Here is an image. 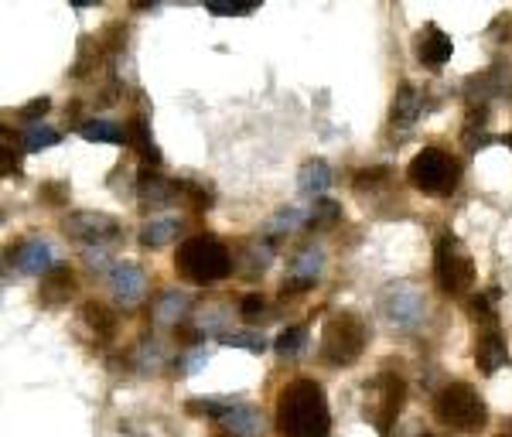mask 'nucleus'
Segmentation results:
<instances>
[{
  "label": "nucleus",
  "instance_id": "1",
  "mask_svg": "<svg viewBox=\"0 0 512 437\" xmlns=\"http://www.w3.org/2000/svg\"><path fill=\"white\" fill-rule=\"evenodd\" d=\"M277 434L280 437H328L332 434V410L325 390L315 379H291L277 393Z\"/></svg>",
  "mask_w": 512,
  "mask_h": 437
},
{
  "label": "nucleus",
  "instance_id": "2",
  "mask_svg": "<svg viewBox=\"0 0 512 437\" xmlns=\"http://www.w3.org/2000/svg\"><path fill=\"white\" fill-rule=\"evenodd\" d=\"M495 298H499V291L475 294L472 304H468V315L475 321V366L485 376H495L502 366H509V345L499 325Z\"/></svg>",
  "mask_w": 512,
  "mask_h": 437
},
{
  "label": "nucleus",
  "instance_id": "3",
  "mask_svg": "<svg viewBox=\"0 0 512 437\" xmlns=\"http://www.w3.org/2000/svg\"><path fill=\"white\" fill-rule=\"evenodd\" d=\"M369 345V325L362 321L355 311H338L325 321L321 328V342H318V359L321 366L332 369H349L362 359Z\"/></svg>",
  "mask_w": 512,
  "mask_h": 437
},
{
  "label": "nucleus",
  "instance_id": "4",
  "mask_svg": "<svg viewBox=\"0 0 512 437\" xmlns=\"http://www.w3.org/2000/svg\"><path fill=\"white\" fill-rule=\"evenodd\" d=\"M175 270L188 284H219L233 270V253L216 236H188L175 253Z\"/></svg>",
  "mask_w": 512,
  "mask_h": 437
},
{
  "label": "nucleus",
  "instance_id": "5",
  "mask_svg": "<svg viewBox=\"0 0 512 437\" xmlns=\"http://www.w3.org/2000/svg\"><path fill=\"white\" fill-rule=\"evenodd\" d=\"M434 277H437V287H441L448 298H465V294H472L478 270H475V260H472V253H468V246L454 233L437 236Z\"/></svg>",
  "mask_w": 512,
  "mask_h": 437
},
{
  "label": "nucleus",
  "instance_id": "6",
  "mask_svg": "<svg viewBox=\"0 0 512 437\" xmlns=\"http://www.w3.org/2000/svg\"><path fill=\"white\" fill-rule=\"evenodd\" d=\"M434 417L441 420L448 431L458 434H478L489 424V407L478 397L475 386L468 383H448L434 397Z\"/></svg>",
  "mask_w": 512,
  "mask_h": 437
},
{
  "label": "nucleus",
  "instance_id": "7",
  "mask_svg": "<svg viewBox=\"0 0 512 437\" xmlns=\"http://www.w3.org/2000/svg\"><path fill=\"white\" fill-rule=\"evenodd\" d=\"M407 178L417 192L431 195V199H444V195H451L454 188H458L461 164L458 158H451L448 151H441V147H424V151L414 154V161H410Z\"/></svg>",
  "mask_w": 512,
  "mask_h": 437
},
{
  "label": "nucleus",
  "instance_id": "8",
  "mask_svg": "<svg viewBox=\"0 0 512 437\" xmlns=\"http://www.w3.org/2000/svg\"><path fill=\"white\" fill-rule=\"evenodd\" d=\"M403 397H407L403 376L393 373V369H383V373H376L366 383V407H362V414H366V420L379 434H390L396 424V414H400V407H403Z\"/></svg>",
  "mask_w": 512,
  "mask_h": 437
},
{
  "label": "nucleus",
  "instance_id": "9",
  "mask_svg": "<svg viewBox=\"0 0 512 437\" xmlns=\"http://www.w3.org/2000/svg\"><path fill=\"white\" fill-rule=\"evenodd\" d=\"M65 236L76 239L82 246H110V243H120L123 239V226L113 216H106V212H72L69 219H65Z\"/></svg>",
  "mask_w": 512,
  "mask_h": 437
},
{
  "label": "nucleus",
  "instance_id": "10",
  "mask_svg": "<svg viewBox=\"0 0 512 437\" xmlns=\"http://www.w3.org/2000/svg\"><path fill=\"white\" fill-rule=\"evenodd\" d=\"M379 308L390 325L396 328H417L420 318H424V294L417 291L414 284H390L383 294H379Z\"/></svg>",
  "mask_w": 512,
  "mask_h": 437
},
{
  "label": "nucleus",
  "instance_id": "11",
  "mask_svg": "<svg viewBox=\"0 0 512 437\" xmlns=\"http://www.w3.org/2000/svg\"><path fill=\"white\" fill-rule=\"evenodd\" d=\"M185 185L178 181L164 178L158 168H144L137 178V195H140V209L144 212H154V209H164V205H175L185 199Z\"/></svg>",
  "mask_w": 512,
  "mask_h": 437
},
{
  "label": "nucleus",
  "instance_id": "12",
  "mask_svg": "<svg viewBox=\"0 0 512 437\" xmlns=\"http://www.w3.org/2000/svg\"><path fill=\"white\" fill-rule=\"evenodd\" d=\"M468 96H472V103H478V106H485L489 100H506V96H512V65L495 62L485 72L472 76L468 79Z\"/></svg>",
  "mask_w": 512,
  "mask_h": 437
},
{
  "label": "nucleus",
  "instance_id": "13",
  "mask_svg": "<svg viewBox=\"0 0 512 437\" xmlns=\"http://www.w3.org/2000/svg\"><path fill=\"white\" fill-rule=\"evenodd\" d=\"M414 52H417V62L424 65V69H444V65L451 62L454 55V41L448 31H441L437 24H424V28L417 31L414 38Z\"/></svg>",
  "mask_w": 512,
  "mask_h": 437
},
{
  "label": "nucleus",
  "instance_id": "14",
  "mask_svg": "<svg viewBox=\"0 0 512 437\" xmlns=\"http://www.w3.org/2000/svg\"><path fill=\"white\" fill-rule=\"evenodd\" d=\"M427 110H431V103H427V96L420 93L414 82H400V89H396V96H393V106H390L393 130H410L420 117H427Z\"/></svg>",
  "mask_w": 512,
  "mask_h": 437
},
{
  "label": "nucleus",
  "instance_id": "15",
  "mask_svg": "<svg viewBox=\"0 0 512 437\" xmlns=\"http://www.w3.org/2000/svg\"><path fill=\"white\" fill-rule=\"evenodd\" d=\"M106 277H110L113 298H117V304H123V308H134V304L144 298L147 277L137 263H113V270Z\"/></svg>",
  "mask_w": 512,
  "mask_h": 437
},
{
  "label": "nucleus",
  "instance_id": "16",
  "mask_svg": "<svg viewBox=\"0 0 512 437\" xmlns=\"http://www.w3.org/2000/svg\"><path fill=\"white\" fill-rule=\"evenodd\" d=\"M11 260H14V267H18L21 274H28V277H45L48 270L55 267L52 246L41 243V239H28V243L11 246Z\"/></svg>",
  "mask_w": 512,
  "mask_h": 437
},
{
  "label": "nucleus",
  "instance_id": "17",
  "mask_svg": "<svg viewBox=\"0 0 512 437\" xmlns=\"http://www.w3.org/2000/svg\"><path fill=\"white\" fill-rule=\"evenodd\" d=\"M321 274H325V253H321L318 246H308V250H301L294 257V274L284 284V294L308 291V287L318 284Z\"/></svg>",
  "mask_w": 512,
  "mask_h": 437
},
{
  "label": "nucleus",
  "instance_id": "18",
  "mask_svg": "<svg viewBox=\"0 0 512 437\" xmlns=\"http://www.w3.org/2000/svg\"><path fill=\"white\" fill-rule=\"evenodd\" d=\"M72 294H76V274H72L69 267H52L41 277L38 301L45 304V308H62V304H69Z\"/></svg>",
  "mask_w": 512,
  "mask_h": 437
},
{
  "label": "nucleus",
  "instance_id": "19",
  "mask_svg": "<svg viewBox=\"0 0 512 437\" xmlns=\"http://www.w3.org/2000/svg\"><path fill=\"white\" fill-rule=\"evenodd\" d=\"M127 144L140 154V161H144V164H154V168L161 164V151H158V144H154L147 113H137V117L127 123Z\"/></svg>",
  "mask_w": 512,
  "mask_h": 437
},
{
  "label": "nucleus",
  "instance_id": "20",
  "mask_svg": "<svg viewBox=\"0 0 512 437\" xmlns=\"http://www.w3.org/2000/svg\"><path fill=\"white\" fill-rule=\"evenodd\" d=\"M181 226H185V222L175 219V216L147 219L144 226H140V246H144V250H161V246L175 243V239L181 236Z\"/></svg>",
  "mask_w": 512,
  "mask_h": 437
},
{
  "label": "nucleus",
  "instance_id": "21",
  "mask_svg": "<svg viewBox=\"0 0 512 437\" xmlns=\"http://www.w3.org/2000/svg\"><path fill=\"white\" fill-rule=\"evenodd\" d=\"M219 420H222V427H226L229 434H236V437H256L263 431L260 410L246 407V403H233V407H229Z\"/></svg>",
  "mask_w": 512,
  "mask_h": 437
},
{
  "label": "nucleus",
  "instance_id": "22",
  "mask_svg": "<svg viewBox=\"0 0 512 437\" xmlns=\"http://www.w3.org/2000/svg\"><path fill=\"white\" fill-rule=\"evenodd\" d=\"M79 318H82V325H86L96 338H103V342H110V338L117 335V311L106 308V304L86 301L79 311Z\"/></svg>",
  "mask_w": 512,
  "mask_h": 437
},
{
  "label": "nucleus",
  "instance_id": "23",
  "mask_svg": "<svg viewBox=\"0 0 512 437\" xmlns=\"http://www.w3.org/2000/svg\"><path fill=\"white\" fill-rule=\"evenodd\" d=\"M304 222H311V209H304V205H284V209L274 212V216L267 219L263 233H267L270 239L291 236V233H297V229L304 226Z\"/></svg>",
  "mask_w": 512,
  "mask_h": 437
},
{
  "label": "nucleus",
  "instance_id": "24",
  "mask_svg": "<svg viewBox=\"0 0 512 437\" xmlns=\"http://www.w3.org/2000/svg\"><path fill=\"white\" fill-rule=\"evenodd\" d=\"M297 188H301V195H308V199H321V195L332 188V168H328L325 161H308L301 168V175H297Z\"/></svg>",
  "mask_w": 512,
  "mask_h": 437
},
{
  "label": "nucleus",
  "instance_id": "25",
  "mask_svg": "<svg viewBox=\"0 0 512 437\" xmlns=\"http://www.w3.org/2000/svg\"><path fill=\"white\" fill-rule=\"evenodd\" d=\"M188 311H192V301H188L185 291H164L161 298L154 301V321H158V325L175 328Z\"/></svg>",
  "mask_w": 512,
  "mask_h": 437
},
{
  "label": "nucleus",
  "instance_id": "26",
  "mask_svg": "<svg viewBox=\"0 0 512 437\" xmlns=\"http://www.w3.org/2000/svg\"><path fill=\"white\" fill-rule=\"evenodd\" d=\"M79 137L89 144H127V130L113 120H86L79 123Z\"/></svg>",
  "mask_w": 512,
  "mask_h": 437
},
{
  "label": "nucleus",
  "instance_id": "27",
  "mask_svg": "<svg viewBox=\"0 0 512 437\" xmlns=\"http://www.w3.org/2000/svg\"><path fill=\"white\" fill-rule=\"evenodd\" d=\"M485 127H489V110L472 103V106H468V117H465V130H461V140H465L468 151H475L478 144H485V140H482Z\"/></svg>",
  "mask_w": 512,
  "mask_h": 437
},
{
  "label": "nucleus",
  "instance_id": "28",
  "mask_svg": "<svg viewBox=\"0 0 512 437\" xmlns=\"http://www.w3.org/2000/svg\"><path fill=\"white\" fill-rule=\"evenodd\" d=\"M304 345H308V328H304V325L284 328V332L274 338V352L280 359H297L304 352Z\"/></svg>",
  "mask_w": 512,
  "mask_h": 437
},
{
  "label": "nucleus",
  "instance_id": "29",
  "mask_svg": "<svg viewBox=\"0 0 512 437\" xmlns=\"http://www.w3.org/2000/svg\"><path fill=\"white\" fill-rule=\"evenodd\" d=\"M59 140H62L59 130L41 127V123H31V127L21 134V151L38 154V151H48V147H55V144H59Z\"/></svg>",
  "mask_w": 512,
  "mask_h": 437
},
{
  "label": "nucleus",
  "instance_id": "30",
  "mask_svg": "<svg viewBox=\"0 0 512 437\" xmlns=\"http://www.w3.org/2000/svg\"><path fill=\"white\" fill-rule=\"evenodd\" d=\"M226 318H229V311L222 308V301L202 304V308H198V332H205V335L226 332Z\"/></svg>",
  "mask_w": 512,
  "mask_h": 437
},
{
  "label": "nucleus",
  "instance_id": "31",
  "mask_svg": "<svg viewBox=\"0 0 512 437\" xmlns=\"http://www.w3.org/2000/svg\"><path fill=\"white\" fill-rule=\"evenodd\" d=\"M202 4L209 7L212 14H219V18H239V14L256 11L263 0H202Z\"/></svg>",
  "mask_w": 512,
  "mask_h": 437
},
{
  "label": "nucleus",
  "instance_id": "32",
  "mask_svg": "<svg viewBox=\"0 0 512 437\" xmlns=\"http://www.w3.org/2000/svg\"><path fill=\"white\" fill-rule=\"evenodd\" d=\"M338 219H342V205L321 195V199H315V205H311V222H308V226L328 229V226H335Z\"/></svg>",
  "mask_w": 512,
  "mask_h": 437
},
{
  "label": "nucleus",
  "instance_id": "33",
  "mask_svg": "<svg viewBox=\"0 0 512 437\" xmlns=\"http://www.w3.org/2000/svg\"><path fill=\"white\" fill-rule=\"evenodd\" d=\"M219 342L226 345V349H246L253 352V356H260L263 349H267V338L260 332H233V335H219Z\"/></svg>",
  "mask_w": 512,
  "mask_h": 437
},
{
  "label": "nucleus",
  "instance_id": "34",
  "mask_svg": "<svg viewBox=\"0 0 512 437\" xmlns=\"http://www.w3.org/2000/svg\"><path fill=\"white\" fill-rule=\"evenodd\" d=\"M205 362H209V349H205V345H195V349H188L185 356L178 359V373L195 376L198 369H205Z\"/></svg>",
  "mask_w": 512,
  "mask_h": 437
},
{
  "label": "nucleus",
  "instance_id": "35",
  "mask_svg": "<svg viewBox=\"0 0 512 437\" xmlns=\"http://www.w3.org/2000/svg\"><path fill=\"white\" fill-rule=\"evenodd\" d=\"M267 315V301L260 298V294H246L243 301H239V318L243 321H260Z\"/></svg>",
  "mask_w": 512,
  "mask_h": 437
},
{
  "label": "nucleus",
  "instance_id": "36",
  "mask_svg": "<svg viewBox=\"0 0 512 437\" xmlns=\"http://www.w3.org/2000/svg\"><path fill=\"white\" fill-rule=\"evenodd\" d=\"M86 267L96 270V274H110V270H113L110 253H106L103 246H89V250H86Z\"/></svg>",
  "mask_w": 512,
  "mask_h": 437
},
{
  "label": "nucleus",
  "instance_id": "37",
  "mask_svg": "<svg viewBox=\"0 0 512 437\" xmlns=\"http://www.w3.org/2000/svg\"><path fill=\"white\" fill-rule=\"evenodd\" d=\"M48 106H52V100H48V96H41V100L28 103V106H24V110H18V117H21V120H38L41 113L48 110Z\"/></svg>",
  "mask_w": 512,
  "mask_h": 437
},
{
  "label": "nucleus",
  "instance_id": "38",
  "mask_svg": "<svg viewBox=\"0 0 512 437\" xmlns=\"http://www.w3.org/2000/svg\"><path fill=\"white\" fill-rule=\"evenodd\" d=\"M134 4V11H144V7H154V4H161V0H130Z\"/></svg>",
  "mask_w": 512,
  "mask_h": 437
},
{
  "label": "nucleus",
  "instance_id": "39",
  "mask_svg": "<svg viewBox=\"0 0 512 437\" xmlns=\"http://www.w3.org/2000/svg\"><path fill=\"white\" fill-rule=\"evenodd\" d=\"M69 4H76V7H96L99 0H69Z\"/></svg>",
  "mask_w": 512,
  "mask_h": 437
},
{
  "label": "nucleus",
  "instance_id": "40",
  "mask_svg": "<svg viewBox=\"0 0 512 437\" xmlns=\"http://www.w3.org/2000/svg\"><path fill=\"white\" fill-rule=\"evenodd\" d=\"M502 144H506L509 151H512V134H506V137H502Z\"/></svg>",
  "mask_w": 512,
  "mask_h": 437
},
{
  "label": "nucleus",
  "instance_id": "41",
  "mask_svg": "<svg viewBox=\"0 0 512 437\" xmlns=\"http://www.w3.org/2000/svg\"><path fill=\"white\" fill-rule=\"evenodd\" d=\"M499 437H512V427H509V431H502Z\"/></svg>",
  "mask_w": 512,
  "mask_h": 437
},
{
  "label": "nucleus",
  "instance_id": "42",
  "mask_svg": "<svg viewBox=\"0 0 512 437\" xmlns=\"http://www.w3.org/2000/svg\"><path fill=\"white\" fill-rule=\"evenodd\" d=\"M420 437H434V434H420Z\"/></svg>",
  "mask_w": 512,
  "mask_h": 437
}]
</instances>
